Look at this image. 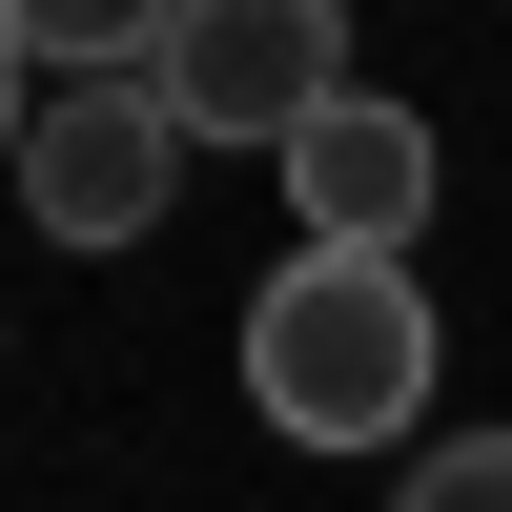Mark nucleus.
I'll use <instances>...</instances> for the list:
<instances>
[{
    "label": "nucleus",
    "mask_w": 512,
    "mask_h": 512,
    "mask_svg": "<svg viewBox=\"0 0 512 512\" xmlns=\"http://www.w3.org/2000/svg\"><path fill=\"white\" fill-rule=\"evenodd\" d=\"M431 287L410 267H328V246H287L267 287H246V410H267L287 451H390L410 410H431Z\"/></svg>",
    "instance_id": "nucleus-1"
},
{
    "label": "nucleus",
    "mask_w": 512,
    "mask_h": 512,
    "mask_svg": "<svg viewBox=\"0 0 512 512\" xmlns=\"http://www.w3.org/2000/svg\"><path fill=\"white\" fill-rule=\"evenodd\" d=\"M164 123H185V144H308L328 103H349V21H328V0H164Z\"/></svg>",
    "instance_id": "nucleus-2"
},
{
    "label": "nucleus",
    "mask_w": 512,
    "mask_h": 512,
    "mask_svg": "<svg viewBox=\"0 0 512 512\" xmlns=\"http://www.w3.org/2000/svg\"><path fill=\"white\" fill-rule=\"evenodd\" d=\"M164 185H185L164 82H62V103H41V144H21V205H41L62 246H144V226H164Z\"/></svg>",
    "instance_id": "nucleus-3"
},
{
    "label": "nucleus",
    "mask_w": 512,
    "mask_h": 512,
    "mask_svg": "<svg viewBox=\"0 0 512 512\" xmlns=\"http://www.w3.org/2000/svg\"><path fill=\"white\" fill-rule=\"evenodd\" d=\"M267 185H287V226H308L328 267H410V226H431V123L349 82V103H328L308 144L267 164Z\"/></svg>",
    "instance_id": "nucleus-4"
},
{
    "label": "nucleus",
    "mask_w": 512,
    "mask_h": 512,
    "mask_svg": "<svg viewBox=\"0 0 512 512\" xmlns=\"http://www.w3.org/2000/svg\"><path fill=\"white\" fill-rule=\"evenodd\" d=\"M390 512H512V431H451V451H431Z\"/></svg>",
    "instance_id": "nucleus-5"
},
{
    "label": "nucleus",
    "mask_w": 512,
    "mask_h": 512,
    "mask_svg": "<svg viewBox=\"0 0 512 512\" xmlns=\"http://www.w3.org/2000/svg\"><path fill=\"white\" fill-rule=\"evenodd\" d=\"M21 82H41V62H21V21H0V185H21V144H41V123H21Z\"/></svg>",
    "instance_id": "nucleus-6"
}]
</instances>
